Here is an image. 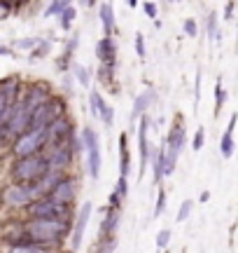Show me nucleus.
I'll use <instances>...</instances> for the list:
<instances>
[{"label": "nucleus", "mask_w": 238, "mask_h": 253, "mask_svg": "<svg viewBox=\"0 0 238 253\" xmlns=\"http://www.w3.org/2000/svg\"><path fill=\"white\" fill-rule=\"evenodd\" d=\"M21 227L26 235V244H35L45 249H59L70 235V223L66 220H26L21 223Z\"/></svg>", "instance_id": "1"}, {"label": "nucleus", "mask_w": 238, "mask_h": 253, "mask_svg": "<svg viewBox=\"0 0 238 253\" xmlns=\"http://www.w3.org/2000/svg\"><path fill=\"white\" fill-rule=\"evenodd\" d=\"M0 200L7 209H26L28 204L42 200V192H40L38 181L35 183H10L2 190Z\"/></svg>", "instance_id": "2"}, {"label": "nucleus", "mask_w": 238, "mask_h": 253, "mask_svg": "<svg viewBox=\"0 0 238 253\" xmlns=\"http://www.w3.org/2000/svg\"><path fill=\"white\" fill-rule=\"evenodd\" d=\"M185 146V122L178 120L173 122L168 138L164 143V164H161V176H171L178 167V157H180V150Z\"/></svg>", "instance_id": "3"}, {"label": "nucleus", "mask_w": 238, "mask_h": 253, "mask_svg": "<svg viewBox=\"0 0 238 253\" xmlns=\"http://www.w3.org/2000/svg\"><path fill=\"white\" fill-rule=\"evenodd\" d=\"M47 171H49V164H47V157L42 152L30 155V157H21V160L14 162L12 167V181L14 183H35Z\"/></svg>", "instance_id": "4"}, {"label": "nucleus", "mask_w": 238, "mask_h": 253, "mask_svg": "<svg viewBox=\"0 0 238 253\" xmlns=\"http://www.w3.org/2000/svg\"><path fill=\"white\" fill-rule=\"evenodd\" d=\"M26 213H28V220H66V223H70L73 206L52 202L49 197H42V200L28 204Z\"/></svg>", "instance_id": "5"}, {"label": "nucleus", "mask_w": 238, "mask_h": 253, "mask_svg": "<svg viewBox=\"0 0 238 253\" xmlns=\"http://www.w3.org/2000/svg\"><path fill=\"white\" fill-rule=\"evenodd\" d=\"M66 115V101L61 96H49L42 106L30 115V122H28V129H47L54 120L63 118Z\"/></svg>", "instance_id": "6"}, {"label": "nucleus", "mask_w": 238, "mask_h": 253, "mask_svg": "<svg viewBox=\"0 0 238 253\" xmlns=\"http://www.w3.org/2000/svg\"><path fill=\"white\" fill-rule=\"evenodd\" d=\"M47 148V138H45V129H28L21 136H16L12 143V155L16 160L21 157H30V155H40Z\"/></svg>", "instance_id": "7"}, {"label": "nucleus", "mask_w": 238, "mask_h": 253, "mask_svg": "<svg viewBox=\"0 0 238 253\" xmlns=\"http://www.w3.org/2000/svg\"><path fill=\"white\" fill-rule=\"evenodd\" d=\"M82 143H84V150H87V171H89V178H98L101 176V164H103V157H101V141H98V134L93 127H84L82 129Z\"/></svg>", "instance_id": "8"}, {"label": "nucleus", "mask_w": 238, "mask_h": 253, "mask_svg": "<svg viewBox=\"0 0 238 253\" xmlns=\"http://www.w3.org/2000/svg\"><path fill=\"white\" fill-rule=\"evenodd\" d=\"M96 56L103 64L101 78L103 80H112L115 66H117V42H115V38H101L98 45H96Z\"/></svg>", "instance_id": "9"}, {"label": "nucleus", "mask_w": 238, "mask_h": 253, "mask_svg": "<svg viewBox=\"0 0 238 253\" xmlns=\"http://www.w3.org/2000/svg\"><path fill=\"white\" fill-rule=\"evenodd\" d=\"M47 157V164H49V169L52 171H63L73 164L75 160V152H73V146H70V141L68 143H59V146H52V150L45 155Z\"/></svg>", "instance_id": "10"}, {"label": "nucleus", "mask_w": 238, "mask_h": 253, "mask_svg": "<svg viewBox=\"0 0 238 253\" xmlns=\"http://www.w3.org/2000/svg\"><path fill=\"white\" fill-rule=\"evenodd\" d=\"M73 136V120L63 115L59 120H54L47 129H45V138H47V146H59V143H68Z\"/></svg>", "instance_id": "11"}, {"label": "nucleus", "mask_w": 238, "mask_h": 253, "mask_svg": "<svg viewBox=\"0 0 238 253\" xmlns=\"http://www.w3.org/2000/svg\"><path fill=\"white\" fill-rule=\"evenodd\" d=\"M52 202H59V204H66V206H73V202L77 197V181L70 178V176H63L56 186L52 187V192L47 195Z\"/></svg>", "instance_id": "12"}, {"label": "nucleus", "mask_w": 238, "mask_h": 253, "mask_svg": "<svg viewBox=\"0 0 238 253\" xmlns=\"http://www.w3.org/2000/svg\"><path fill=\"white\" fill-rule=\"evenodd\" d=\"M91 202H84L79 206L77 216H75V225H73V237H70V249L73 251H79L82 246V239H84V230H87V223H89V216H91Z\"/></svg>", "instance_id": "13"}, {"label": "nucleus", "mask_w": 238, "mask_h": 253, "mask_svg": "<svg viewBox=\"0 0 238 253\" xmlns=\"http://www.w3.org/2000/svg\"><path fill=\"white\" fill-rule=\"evenodd\" d=\"M147 134H149V118L143 115L138 122V150H140V176H145V169L149 164V141H147Z\"/></svg>", "instance_id": "14"}, {"label": "nucleus", "mask_w": 238, "mask_h": 253, "mask_svg": "<svg viewBox=\"0 0 238 253\" xmlns=\"http://www.w3.org/2000/svg\"><path fill=\"white\" fill-rule=\"evenodd\" d=\"M234 129H236V113L229 118L226 132H224V136L220 138V152H222L224 160H229V157L234 155V148H236V143H234Z\"/></svg>", "instance_id": "15"}, {"label": "nucleus", "mask_w": 238, "mask_h": 253, "mask_svg": "<svg viewBox=\"0 0 238 253\" xmlns=\"http://www.w3.org/2000/svg\"><path fill=\"white\" fill-rule=\"evenodd\" d=\"M129 169H131V152L126 146V132L119 136V178L129 181Z\"/></svg>", "instance_id": "16"}, {"label": "nucleus", "mask_w": 238, "mask_h": 253, "mask_svg": "<svg viewBox=\"0 0 238 253\" xmlns=\"http://www.w3.org/2000/svg\"><path fill=\"white\" fill-rule=\"evenodd\" d=\"M98 14H101V24H103V31H105V38H112V33H115V7L110 5V2H103L101 7H98Z\"/></svg>", "instance_id": "17"}, {"label": "nucleus", "mask_w": 238, "mask_h": 253, "mask_svg": "<svg viewBox=\"0 0 238 253\" xmlns=\"http://www.w3.org/2000/svg\"><path fill=\"white\" fill-rule=\"evenodd\" d=\"M117 225H119V209H107L105 218H103V225H101V237L103 239H112Z\"/></svg>", "instance_id": "18"}, {"label": "nucleus", "mask_w": 238, "mask_h": 253, "mask_svg": "<svg viewBox=\"0 0 238 253\" xmlns=\"http://www.w3.org/2000/svg\"><path fill=\"white\" fill-rule=\"evenodd\" d=\"M152 99H154V92L152 89H147L145 94H138L135 96V101H133V113H131V120H140L143 115H145V110L149 108V103H152Z\"/></svg>", "instance_id": "19"}, {"label": "nucleus", "mask_w": 238, "mask_h": 253, "mask_svg": "<svg viewBox=\"0 0 238 253\" xmlns=\"http://www.w3.org/2000/svg\"><path fill=\"white\" fill-rule=\"evenodd\" d=\"M103 106H105V99L101 96L98 89H91V92H89V110H91L93 118H101V110H103Z\"/></svg>", "instance_id": "20"}, {"label": "nucleus", "mask_w": 238, "mask_h": 253, "mask_svg": "<svg viewBox=\"0 0 238 253\" xmlns=\"http://www.w3.org/2000/svg\"><path fill=\"white\" fill-rule=\"evenodd\" d=\"M7 253H59V249H45L35 244H24V246H10Z\"/></svg>", "instance_id": "21"}, {"label": "nucleus", "mask_w": 238, "mask_h": 253, "mask_svg": "<svg viewBox=\"0 0 238 253\" xmlns=\"http://www.w3.org/2000/svg\"><path fill=\"white\" fill-rule=\"evenodd\" d=\"M68 5H70V2H66V0H54L52 5H47L45 17H61V14L68 10Z\"/></svg>", "instance_id": "22"}, {"label": "nucleus", "mask_w": 238, "mask_h": 253, "mask_svg": "<svg viewBox=\"0 0 238 253\" xmlns=\"http://www.w3.org/2000/svg\"><path fill=\"white\" fill-rule=\"evenodd\" d=\"M73 70H75V75H77L79 84L89 89V82H91V70H89V68H84V66H79V64H75V66H73Z\"/></svg>", "instance_id": "23"}, {"label": "nucleus", "mask_w": 238, "mask_h": 253, "mask_svg": "<svg viewBox=\"0 0 238 253\" xmlns=\"http://www.w3.org/2000/svg\"><path fill=\"white\" fill-rule=\"evenodd\" d=\"M224 103H226V89L222 80H217V84H215V108H217V113L224 108Z\"/></svg>", "instance_id": "24"}, {"label": "nucleus", "mask_w": 238, "mask_h": 253, "mask_svg": "<svg viewBox=\"0 0 238 253\" xmlns=\"http://www.w3.org/2000/svg\"><path fill=\"white\" fill-rule=\"evenodd\" d=\"M75 14H77V10H75L73 5H68V10L61 14V28H63V31H70L73 21H75Z\"/></svg>", "instance_id": "25"}, {"label": "nucleus", "mask_w": 238, "mask_h": 253, "mask_svg": "<svg viewBox=\"0 0 238 253\" xmlns=\"http://www.w3.org/2000/svg\"><path fill=\"white\" fill-rule=\"evenodd\" d=\"M192 209H194V202H192V200H185L182 204H180V209H178V216H175V220H178V223L187 220V218H189V213H192Z\"/></svg>", "instance_id": "26"}, {"label": "nucleus", "mask_w": 238, "mask_h": 253, "mask_svg": "<svg viewBox=\"0 0 238 253\" xmlns=\"http://www.w3.org/2000/svg\"><path fill=\"white\" fill-rule=\"evenodd\" d=\"M98 120L103 122L105 127H112V124H115V108L105 103V106H103V110H101V118H98Z\"/></svg>", "instance_id": "27"}, {"label": "nucleus", "mask_w": 238, "mask_h": 253, "mask_svg": "<svg viewBox=\"0 0 238 253\" xmlns=\"http://www.w3.org/2000/svg\"><path fill=\"white\" fill-rule=\"evenodd\" d=\"M203 143H206V129H203V127H198L196 134H194V141H192V148L198 152V150L203 148Z\"/></svg>", "instance_id": "28"}, {"label": "nucleus", "mask_w": 238, "mask_h": 253, "mask_svg": "<svg viewBox=\"0 0 238 253\" xmlns=\"http://www.w3.org/2000/svg\"><path fill=\"white\" fill-rule=\"evenodd\" d=\"M166 209V190H159V197H157V206H154V218H159Z\"/></svg>", "instance_id": "29"}, {"label": "nucleus", "mask_w": 238, "mask_h": 253, "mask_svg": "<svg viewBox=\"0 0 238 253\" xmlns=\"http://www.w3.org/2000/svg\"><path fill=\"white\" fill-rule=\"evenodd\" d=\"M168 241H171V230H166V227H164V230L157 235V249H166V246H168Z\"/></svg>", "instance_id": "30"}, {"label": "nucleus", "mask_w": 238, "mask_h": 253, "mask_svg": "<svg viewBox=\"0 0 238 253\" xmlns=\"http://www.w3.org/2000/svg\"><path fill=\"white\" fill-rule=\"evenodd\" d=\"M215 21H217V14L210 12L208 14V35H210V40L217 38V24H215Z\"/></svg>", "instance_id": "31"}, {"label": "nucleus", "mask_w": 238, "mask_h": 253, "mask_svg": "<svg viewBox=\"0 0 238 253\" xmlns=\"http://www.w3.org/2000/svg\"><path fill=\"white\" fill-rule=\"evenodd\" d=\"M135 54L140 59H145V40H143V33H135Z\"/></svg>", "instance_id": "32"}, {"label": "nucleus", "mask_w": 238, "mask_h": 253, "mask_svg": "<svg viewBox=\"0 0 238 253\" xmlns=\"http://www.w3.org/2000/svg\"><path fill=\"white\" fill-rule=\"evenodd\" d=\"M140 7H143V12H145L149 19H157V5H154V2H149V0H147V2H143Z\"/></svg>", "instance_id": "33"}, {"label": "nucleus", "mask_w": 238, "mask_h": 253, "mask_svg": "<svg viewBox=\"0 0 238 253\" xmlns=\"http://www.w3.org/2000/svg\"><path fill=\"white\" fill-rule=\"evenodd\" d=\"M185 33L187 35H196L198 33V24L194 21V19H187L185 21Z\"/></svg>", "instance_id": "34"}, {"label": "nucleus", "mask_w": 238, "mask_h": 253, "mask_svg": "<svg viewBox=\"0 0 238 253\" xmlns=\"http://www.w3.org/2000/svg\"><path fill=\"white\" fill-rule=\"evenodd\" d=\"M16 47H35L38 45V40L35 38H26V40H19V42H14Z\"/></svg>", "instance_id": "35"}, {"label": "nucleus", "mask_w": 238, "mask_h": 253, "mask_svg": "<svg viewBox=\"0 0 238 253\" xmlns=\"http://www.w3.org/2000/svg\"><path fill=\"white\" fill-rule=\"evenodd\" d=\"M2 115H5V101H2V96H0V136L5 132V120H2Z\"/></svg>", "instance_id": "36"}, {"label": "nucleus", "mask_w": 238, "mask_h": 253, "mask_svg": "<svg viewBox=\"0 0 238 253\" xmlns=\"http://www.w3.org/2000/svg\"><path fill=\"white\" fill-rule=\"evenodd\" d=\"M234 7H236L234 2H226V12H224V19H231V17H234Z\"/></svg>", "instance_id": "37"}, {"label": "nucleus", "mask_w": 238, "mask_h": 253, "mask_svg": "<svg viewBox=\"0 0 238 253\" xmlns=\"http://www.w3.org/2000/svg\"><path fill=\"white\" fill-rule=\"evenodd\" d=\"M0 56H12V50L5 47V45H0Z\"/></svg>", "instance_id": "38"}, {"label": "nucleus", "mask_w": 238, "mask_h": 253, "mask_svg": "<svg viewBox=\"0 0 238 253\" xmlns=\"http://www.w3.org/2000/svg\"><path fill=\"white\" fill-rule=\"evenodd\" d=\"M198 200H201V202H208V200H210V192H208V190H203V192H201V197H198Z\"/></svg>", "instance_id": "39"}]
</instances>
